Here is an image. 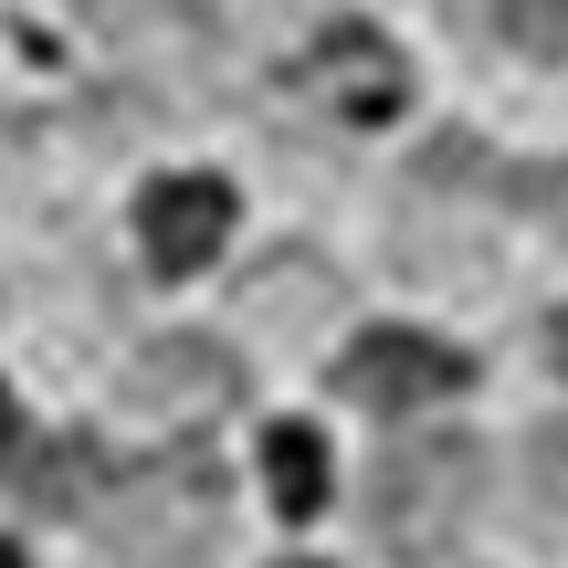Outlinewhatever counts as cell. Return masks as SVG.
<instances>
[{"label": "cell", "mask_w": 568, "mask_h": 568, "mask_svg": "<svg viewBox=\"0 0 568 568\" xmlns=\"http://www.w3.org/2000/svg\"><path fill=\"white\" fill-rule=\"evenodd\" d=\"M295 84H305L316 105H337L347 126H379V116H400V84H410V74H400V53H389L368 21H337V32L295 63Z\"/></svg>", "instance_id": "277c9868"}, {"label": "cell", "mask_w": 568, "mask_h": 568, "mask_svg": "<svg viewBox=\"0 0 568 568\" xmlns=\"http://www.w3.org/2000/svg\"><path fill=\"white\" fill-rule=\"evenodd\" d=\"M0 568H32V558H21V548H11V537H0Z\"/></svg>", "instance_id": "4fadbf2b"}, {"label": "cell", "mask_w": 568, "mask_h": 568, "mask_svg": "<svg viewBox=\"0 0 568 568\" xmlns=\"http://www.w3.org/2000/svg\"><path fill=\"white\" fill-rule=\"evenodd\" d=\"M548 347H558V368H568V316H558V326H548Z\"/></svg>", "instance_id": "7c38bea8"}, {"label": "cell", "mask_w": 568, "mask_h": 568, "mask_svg": "<svg viewBox=\"0 0 568 568\" xmlns=\"http://www.w3.org/2000/svg\"><path fill=\"white\" fill-rule=\"evenodd\" d=\"M474 495H485V443H464V432H432V443H400V453L379 464L368 516H379L389 548H443V537L474 516Z\"/></svg>", "instance_id": "7a4b0ae2"}, {"label": "cell", "mask_w": 568, "mask_h": 568, "mask_svg": "<svg viewBox=\"0 0 568 568\" xmlns=\"http://www.w3.org/2000/svg\"><path fill=\"white\" fill-rule=\"evenodd\" d=\"M295 568H316V558H295Z\"/></svg>", "instance_id": "5bb4252c"}, {"label": "cell", "mask_w": 568, "mask_h": 568, "mask_svg": "<svg viewBox=\"0 0 568 568\" xmlns=\"http://www.w3.org/2000/svg\"><path fill=\"white\" fill-rule=\"evenodd\" d=\"M126 400L138 410H222L232 400V358L211 337H159V347H138V368H126Z\"/></svg>", "instance_id": "8992f818"}, {"label": "cell", "mask_w": 568, "mask_h": 568, "mask_svg": "<svg viewBox=\"0 0 568 568\" xmlns=\"http://www.w3.org/2000/svg\"><path fill=\"white\" fill-rule=\"evenodd\" d=\"M464 379H474L464 347L422 337V326H368V337L347 347V368H337V389L358 410H432V400H453Z\"/></svg>", "instance_id": "3957f363"}, {"label": "cell", "mask_w": 568, "mask_h": 568, "mask_svg": "<svg viewBox=\"0 0 568 568\" xmlns=\"http://www.w3.org/2000/svg\"><path fill=\"white\" fill-rule=\"evenodd\" d=\"M495 21H506L527 53H568V0H495Z\"/></svg>", "instance_id": "ba28073f"}, {"label": "cell", "mask_w": 568, "mask_h": 568, "mask_svg": "<svg viewBox=\"0 0 568 568\" xmlns=\"http://www.w3.org/2000/svg\"><path fill=\"white\" fill-rule=\"evenodd\" d=\"M222 537V474L201 453L180 464H138L116 495H105V548L138 568H201V548Z\"/></svg>", "instance_id": "6da1fadb"}, {"label": "cell", "mask_w": 568, "mask_h": 568, "mask_svg": "<svg viewBox=\"0 0 568 568\" xmlns=\"http://www.w3.org/2000/svg\"><path fill=\"white\" fill-rule=\"evenodd\" d=\"M21 464V410H11V389H0V474Z\"/></svg>", "instance_id": "8fae6325"}, {"label": "cell", "mask_w": 568, "mask_h": 568, "mask_svg": "<svg viewBox=\"0 0 568 568\" xmlns=\"http://www.w3.org/2000/svg\"><path fill=\"white\" fill-rule=\"evenodd\" d=\"M74 495H95V453L53 443V464H42V506H74Z\"/></svg>", "instance_id": "30bf717a"}, {"label": "cell", "mask_w": 568, "mask_h": 568, "mask_svg": "<svg viewBox=\"0 0 568 568\" xmlns=\"http://www.w3.org/2000/svg\"><path fill=\"white\" fill-rule=\"evenodd\" d=\"M264 485H274L284 516H316V506H326V443H316L305 422H274V432H264Z\"/></svg>", "instance_id": "52a82bcc"}, {"label": "cell", "mask_w": 568, "mask_h": 568, "mask_svg": "<svg viewBox=\"0 0 568 568\" xmlns=\"http://www.w3.org/2000/svg\"><path fill=\"white\" fill-rule=\"evenodd\" d=\"M84 11L116 21V32H169V21H180V32H201V0H84Z\"/></svg>", "instance_id": "9c48e42d"}, {"label": "cell", "mask_w": 568, "mask_h": 568, "mask_svg": "<svg viewBox=\"0 0 568 568\" xmlns=\"http://www.w3.org/2000/svg\"><path fill=\"white\" fill-rule=\"evenodd\" d=\"M138 243H148V264H159V274H201L211 253L232 243V190L211 180V169L159 180V190L138 201Z\"/></svg>", "instance_id": "5b68a950"}]
</instances>
